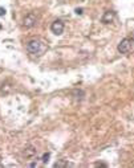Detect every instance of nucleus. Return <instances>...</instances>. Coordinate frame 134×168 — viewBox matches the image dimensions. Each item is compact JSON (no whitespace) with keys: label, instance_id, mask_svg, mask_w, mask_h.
Segmentation results:
<instances>
[{"label":"nucleus","instance_id":"1","mask_svg":"<svg viewBox=\"0 0 134 168\" xmlns=\"http://www.w3.org/2000/svg\"><path fill=\"white\" fill-rule=\"evenodd\" d=\"M47 49H48V45L43 40H40V38H33V40L28 41V44H27L28 53L35 56V57H40V56H43L47 52Z\"/></svg>","mask_w":134,"mask_h":168},{"label":"nucleus","instance_id":"2","mask_svg":"<svg viewBox=\"0 0 134 168\" xmlns=\"http://www.w3.org/2000/svg\"><path fill=\"white\" fill-rule=\"evenodd\" d=\"M133 44H134V41L131 40V38L126 37V38H124V40L120 41V44L117 45V50H118L121 54H126L133 49Z\"/></svg>","mask_w":134,"mask_h":168},{"label":"nucleus","instance_id":"3","mask_svg":"<svg viewBox=\"0 0 134 168\" xmlns=\"http://www.w3.org/2000/svg\"><path fill=\"white\" fill-rule=\"evenodd\" d=\"M37 21H39V16L35 12H29V13H27L24 16V19H23V27L27 28V29H31V28H33V27L37 24Z\"/></svg>","mask_w":134,"mask_h":168},{"label":"nucleus","instance_id":"4","mask_svg":"<svg viewBox=\"0 0 134 168\" xmlns=\"http://www.w3.org/2000/svg\"><path fill=\"white\" fill-rule=\"evenodd\" d=\"M64 29H65V25H64V23L61 20H54L53 23L51 24V31H52V33H54L56 36L63 35Z\"/></svg>","mask_w":134,"mask_h":168},{"label":"nucleus","instance_id":"5","mask_svg":"<svg viewBox=\"0 0 134 168\" xmlns=\"http://www.w3.org/2000/svg\"><path fill=\"white\" fill-rule=\"evenodd\" d=\"M116 19V12L114 11H106L104 15H102V17H101V23L104 24H110V23H113Z\"/></svg>","mask_w":134,"mask_h":168},{"label":"nucleus","instance_id":"6","mask_svg":"<svg viewBox=\"0 0 134 168\" xmlns=\"http://www.w3.org/2000/svg\"><path fill=\"white\" fill-rule=\"evenodd\" d=\"M23 155L25 156L27 159H32V158H35V156L37 155V150H36L35 147H32V146H29V147H27V148L24 150Z\"/></svg>","mask_w":134,"mask_h":168},{"label":"nucleus","instance_id":"7","mask_svg":"<svg viewBox=\"0 0 134 168\" xmlns=\"http://www.w3.org/2000/svg\"><path fill=\"white\" fill-rule=\"evenodd\" d=\"M11 90H12V87H11L8 83H5V85H3L2 89H0V94H4V96H5V94H8Z\"/></svg>","mask_w":134,"mask_h":168},{"label":"nucleus","instance_id":"8","mask_svg":"<svg viewBox=\"0 0 134 168\" xmlns=\"http://www.w3.org/2000/svg\"><path fill=\"white\" fill-rule=\"evenodd\" d=\"M69 163L66 160H59L57 163H54V167L56 168H64V167H68Z\"/></svg>","mask_w":134,"mask_h":168},{"label":"nucleus","instance_id":"9","mask_svg":"<svg viewBox=\"0 0 134 168\" xmlns=\"http://www.w3.org/2000/svg\"><path fill=\"white\" fill-rule=\"evenodd\" d=\"M49 158H51V154H49V152L48 154H44L43 158H41V161H43V163H48V159Z\"/></svg>","mask_w":134,"mask_h":168},{"label":"nucleus","instance_id":"10","mask_svg":"<svg viewBox=\"0 0 134 168\" xmlns=\"http://www.w3.org/2000/svg\"><path fill=\"white\" fill-rule=\"evenodd\" d=\"M5 15V9L3 7H0V16H4Z\"/></svg>","mask_w":134,"mask_h":168},{"label":"nucleus","instance_id":"11","mask_svg":"<svg viewBox=\"0 0 134 168\" xmlns=\"http://www.w3.org/2000/svg\"><path fill=\"white\" fill-rule=\"evenodd\" d=\"M76 13H77V15H81V13H82V8H77V9H76Z\"/></svg>","mask_w":134,"mask_h":168},{"label":"nucleus","instance_id":"12","mask_svg":"<svg viewBox=\"0 0 134 168\" xmlns=\"http://www.w3.org/2000/svg\"><path fill=\"white\" fill-rule=\"evenodd\" d=\"M29 167H37V163H35V161H33V163H29Z\"/></svg>","mask_w":134,"mask_h":168},{"label":"nucleus","instance_id":"13","mask_svg":"<svg viewBox=\"0 0 134 168\" xmlns=\"http://www.w3.org/2000/svg\"><path fill=\"white\" fill-rule=\"evenodd\" d=\"M0 28H2V25H0Z\"/></svg>","mask_w":134,"mask_h":168}]
</instances>
